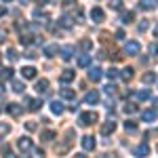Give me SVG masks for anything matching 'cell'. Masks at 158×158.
Masks as SVG:
<instances>
[{"mask_svg": "<svg viewBox=\"0 0 158 158\" xmlns=\"http://www.w3.org/2000/svg\"><path fill=\"white\" fill-rule=\"evenodd\" d=\"M97 112H82L80 114V118H78V124L80 127H89V124H93V122H97Z\"/></svg>", "mask_w": 158, "mask_h": 158, "instance_id": "obj_1", "label": "cell"}, {"mask_svg": "<svg viewBox=\"0 0 158 158\" xmlns=\"http://www.w3.org/2000/svg\"><path fill=\"white\" fill-rule=\"evenodd\" d=\"M141 51V44L137 40H127L124 42V55H139Z\"/></svg>", "mask_w": 158, "mask_h": 158, "instance_id": "obj_2", "label": "cell"}, {"mask_svg": "<svg viewBox=\"0 0 158 158\" xmlns=\"http://www.w3.org/2000/svg\"><path fill=\"white\" fill-rule=\"evenodd\" d=\"M17 148H19V152H30V150H34V143H32V139L30 137H19V141H17Z\"/></svg>", "mask_w": 158, "mask_h": 158, "instance_id": "obj_3", "label": "cell"}, {"mask_svg": "<svg viewBox=\"0 0 158 158\" xmlns=\"http://www.w3.org/2000/svg\"><path fill=\"white\" fill-rule=\"evenodd\" d=\"M101 76H103V70L101 68H89V80L91 82H99Z\"/></svg>", "mask_w": 158, "mask_h": 158, "instance_id": "obj_4", "label": "cell"}, {"mask_svg": "<svg viewBox=\"0 0 158 158\" xmlns=\"http://www.w3.org/2000/svg\"><path fill=\"white\" fill-rule=\"evenodd\" d=\"M82 148H85L86 152H93L95 150V137L93 135H85L82 137Z\"/></svg>", "mask_w": 158, "mask_h": 158, "instance_id": "obj_5", "label": "cell"}, {"mask_svg": "<svg viewBox=\"0 0 158 158\" xmlns=\"http://www.w3.org/2000/svg\"><path fill=\"white\" fill-rule=\"evenodd\" d=\"M156 116H158L156 110H143V112H141V120H143V122H154V120H156Z\"/></svg>", "mask_w": 158, "mask_h": 158, "instance_id": "obj_6", "label": "cell"}, {"mask_svg": "<svg viewBox=\"0 0 158 158\" xmlns=\"http://www.w3.org/2000/svg\"><path fill=\"white\" fill-rule=\"evenodd\" d=\"M91 19H93L95 23H99V21H103V19H106V13L101 11L99 6H95V9H91Z\"/></svg>", "mask_w": 158, "mask_h": 158, "instance_id": "obj_7", "label": "cell"}, {"mask_svg": "<svg viewBox=\"0 0 158 158\" xmlns=\"http://www.w3.org/2000/svg\"><path fill=\"white\" fill-rule=\"evenodd\" d=\"M74 78H76V72H74V70H63V72H61V76H59V80L63 82V85L72 82Z\"/></svg>", "mask_w": 158, "mask_h": 158, "instance_id": "obj_8", "label": "cell"}, {"mask_svg": "<svg viewBox=\"0 0 158 158\" xmlns=\"http://www.w3.org/2000/svg\"><path fill=\"white\" fill-rule=\"evenodd\" d=\"M25 103H27V108L32 110V112H38V110L42 108V101H40V99H30V97H25Z\"/></svg>", "mask_w": 158, "mask_h": 158, "instance_id": "obj_9", "label": "cell"}, {"mask_svg": "<svg viewBox=\"0 0 158 158\" xmlns=\"http://www.w3.org/2000/svg\"><path fill=\"white\" fill-rule=\"evenodd\" d=\"M114 131H116V122L114 120H108L103 127H101V135H112Z\"/></svg>", "mask_w": 158, "mask_h": 158, "instance_id": "obj_10", "label": "cell"}, {"mask_svg": "<svg viewBox=\"0 0 158 158\" xmlns=\"http://www.w3.org/2000/svg\"><path fill=\"white\" fill-rule=\"evenodd\" d=\"M6 112L13 114V116H19V114L23 112V108H21L19 103H6Z\"/></svg>", "mask_w": 158, "mask_h": 158, "instance_id": "obj_11", "label": "cell"}, {"mask_svg": "<svg viewBox=\"0 0 158 158\" xmlns=\"http://www.w3.org/2000/svg\"><path fill=\"white\" fill-rule=\"evenodd\" d=\"M36 91H38V93H42V95L49 93V80H47V78L38 80V82H36Z\"/></svg>", "mask_w": 158, "mask_h": 158, "instance_id": "obj_12", "label": "cell"}, {"mask_svg": "<svg viewBox=\"0 0 158 158\" xmlns=\"http://www.w3.org/2000/svg\"><path fill=\"white\" fill-rule=\"evenodd\" d=\"M99 101V93L97 91H89L85 95V103H97Z\"/></svg>", "mask_w": 158, "mask_h": 158, "instance_id": "obj_13", "label": "cell"}, {"mask_svg": "<svg viewBox=\"0 0 158 158\" xmlns=\"http://www.w3.org/2000/svg\"><path fill=\"white\" fill-rule=\"evenodd\" d=\"M74 57V49L72 47H70V44H68V47H63V49H61V59H65V61H70Z\"/></svg>", "mask_w": 158, "mask_h": 158, "instance_id": "obj_14", "label": "cell"}, {"mask_svg": "<svg viewBox=\"0 0 158 158\" xmlns=\"http://www.w3.org/2000/svg\"><path fill=\"white\" fill-rule=\"evenodd\" d=\"M51 112H53V114H57V116L63 114V103L57 101V99H55V101H51Z\"/></svg>", "mask_w": 158, "mask_h": 158, "instance_id": "obj_15", "label": "cell"}, {"mask_svg": "<svg viewBox=\"0 0 158 158\" xmlns=\"http://www.w3.org/2000/svg\"><path fill=\"white\" fill-rule=\"evenodd\" d=\"M150 154V148H148V143H141V146L135 148V156H148Z\"/></svg>", "mask_w": 158, "mask_h": 158, "instance_id": "obj_16", "label": "cell"}, {"mask_svg": "<svg viewBox=\"0 0 158 158\" xmlns=\"http://www.w3.org/2000/svg\"><path fill=\"white\" fill-rule=\"evenodd\" d=\"M21 74H23V78H36V68H32V65H27V68H23L21 70Z\"/></svg>", "mask_w": 158, "mask_h": 158, "instance_id": "obj_17", "label": "cell"}, {"mask_svg": "<svg viewBox=\"0 0 158 158\" xmlns=\"http://www.w3.org/2000/svg\"><path fill=\"white\" fill-rule=\"evenodd\" d=\"M78 65H80V68H89V65H91V55H89V53L80 55V57H78Z\"/></svg>", "mask_w": 158, "mask_h": 158, "instance_id": "obj_18", "label": "cell"}, {"mask_svg": "<svg viewBox=\"0 0 158 158\" xmlns=\"http://www.w3.org/2000/svg\"><path fill=\"white\" fill-rule=\"evenodd\" d=\"M156 4H158V0H141V2H139V6L146 9V11H152Z\"/></svg>", "mask_w": 158, "mask_h": 158, "instance_id": "obj_19", "label": "cell"}, {"mask_svg": "<svg viewBox=\"0 0 158 158\" xmlns=\"http://www.w3.org/2000/svg\"><path fill=\"white\" fill-rule=\"evenodd\" d=\"M11 78H13L11 68H2V70H0V80H11Z\"/></svg>", "mask_w": 158, "mask_h": 158, "instance_id": "obj_20", "label": "cell"}, {"mask_svg": "<svg viewBox=\"0 0 158 158\" xmlns=\"http://www.w3.org/2000/svg\"><path fill=\"white\" fill-rule=\"evenodd\" d=\"M80 49L85 51V53H91V49H93V42H91L89 38H85V40H80Z\"/></svg>", "mask_w": 158, "mask_h": 158, "instance_id": "obj_21", "label": "cell"}, {"mask_svg": "<svg viewBox=\"0 0 158 158\" xmlns=\"http://www.w3.org/2000/svg\"><path fill=\"white\" fill-rule=\"evenodd\" d=\"M9 133H11V127H9L6 122H0V139H4Z\"/></svg>", "mask_w": 158, "mask_h": 158, "instance_id": "obj_22", "label": "cell"}, {"mask_svg": "<svg viewBox=\"0 0 158 158\" xmlns=\"http://www.w3.org/2000/svg\"><path fill=\"white\" fill-rule=\"evenodd\" d=\"M133 19H135V13L133 11H127V13H122V19H120V21H122V23H131Z\"/></svg>", "mask_w": 158, "mask_h": 158, "instance_id": "obj_23", "label": "cell"}, {"mask_svg": "<svg viewBox=\"0 0 158 158\" xmlns=\"http://www.w3.org/2000/svg\"><path fill=\"white\" fill-rule=\"evenodd\" d=\"M120 78L129 82V80L133 78V68H124V70H122V74H120Z\"/></svg>", "mask_w": 158, "mask_h": 158, "instance_id": "obj_24", "label": "cell"}, {"mask_svg": "<svg viewBox=\"0 0 158 158\" xmlns=\"http://www.w3.org/2000/svg\"><path fill=\"white\" fill-rule=\"evenodd\" d=\"M141 80H143L146 85H152V82L156 80V74H154V72H148V74H143V78H141Z\"/></svg>", "mask_w": 158, "mask_h": 158, "instance_id": "obj_25", "label": "cell"}, {"mask_svg": "<svg viewBox=\"0 0 158 158\" xmlns=\"http://www.w3.org/2000/svg\"><path fill=\"white\" fill-rule=\"evenodd\" d=\"M148 97H150V91H146V89H143V91H137V93H135V99H139V101H146Z\"/></svg>", "mask_w": 158, "mask_h": 158, "instance_id": "obj_26", "label": "cell"}, {"mask_svg": "<svg viewBox=\"0 0 158 158\" xmlns=\"http://www.w3.org/2000/svg\"><path fill=\"white\" fill-rule=\"evenodd\" d=\"M124 112H127V114H135V112H137V106H135L133 101H127V103H124Z\"/></svg>", "mask_w": 158, "mask_h": 158, "instance_id": "obj_27", "label": "cell"}, {"mask_svg": "<svg viewBox=\"0 0 158 158\" xmlns=\"http://www.w3.org/2000/svg\"><path fill=\"white\" fill-rule=\"evenodd\" d=\"M32 34H23V32H21V36H19V42H21V44H32Z\"/></svg>", "mask_w": 158, "mask_h": 158, "instance_id": "obj_28", "label": "cell"}, {"mask_svg": "<svg viewBox=\"0 0 158 158\" xmlns=\"http://www.w3.org/2000/svg\"><path fill=\"white\" fill-rule=\"evenodd\" d=\"M55 53H57V47H55V44L44 47V55H47V57H55Z\"/></svg>", "mask_w": 158, "mask_h": 158, "instance_id": "obj_29", "label": "cell"}, {"mask_svg": "<svg viewBox=\"0 0 158 158\" xmlns=\"http://www.w3.org/2000/svg\"><path fill=\"white\" fill-rule=\"evenodd\" d=\"M61 97H63V99H74V91H72V89H68V86L61 89Z\"/></svg>", "mask_w": 158, "mask_h": 158, "instance_id": "obj_30", "label": "cell"}, {"mask_svg": "<svg viewBox=\"0 0 158 158\" xmlns=\"http://www.w3.org/2000/svg\"><path fill=\"white\" fill-rule=\"evenodd\" d=\"M11 86H13V91H15V93H23V89H25L23 82H19V80H15Z\"/></svg>", "mask_w": 158, "mask_h": 158, "instance_id": "obj_31", "label": "cell"}, {"mask_svg": "<svg viewBox=\"0 0 158 158\" xmlns=\"http://www.w3.org/2000/svg\"><path fill=\"white\" fill-rule=\"evenodd\" d=\"M61 25H65V27H72V25H74L72 17H68V15H63V17H61Z\"/></svg>", "mask_w": 158, "mask_h": 158, "instance_id": "obj_32", "label": "cell"}, {"mask_svg": "<svg viewBox=\"0 0 158 158\" xmlns=\"http://www.w3.org/2000/svg\"><path fill=\"white\" fill-rule=\"evenodd\" d=\"M42 139H44V141H53V139H55V131H44V133H42Z\"/></svg>", "mask_w": 158, "mask_h": 158, "instance_id": "obj_33", "label": "cell"}, {"mask_svg": "<svg viewBox=\"0 0 158 158\" xmlns=\"http://www.w3.org/2000/svg\"><path fill=\"white\" fill-rule=\"evenodd\" d=\"M0 154H4V156L11 154V146H9V143H2V146H0Z\"/></svg>", "mask_w": 158, "mask_h": 158, "instance_id": "obj_34", "label": "cell"}, {"mask_svg": "<svg viewBox=\"0 0 158 158\" xmlns=\"http://www.w3.org/2000/svg\"><path fill=\"white\" fill-rule=\"evenodd\" d=\"M124 129H127V131H135V129H137V124H135L133 120H127V122H124Z\"/></svg>", "mask_w": 158, "mask_h": 158, "instance_id": "obj_35", "label": "cell"}, {"mask_svg": "<svg viewBox=\"0 0 158 158\" xmlns=\"http://www.w3.org/2000/svg\"><path fill=\"white\" fill-rule=\"evenodd\" d=\"M106 74H108V78H118V70L116 68H110Z\"/></svg>", "mask_w": 158, "mask_h": 158, "instance_id": "obj_36", "label": "cell"}, {"mask_svg": "<svg viewBox=\"0 0 158 158\" xmlns=\"http://www.w3.org/2000/svg\"><path fill=\"white\" fill-rule=\"evenodd\" d=\"M9 59H11V61L17 59V51H15V49H9Z\"/></svg>", "mask_w": 158, "mask_h": 158, "instance_id": "obj_37", "label": "cell"}, {"mask_svg": "<svg viewBox=\"0 0 158 158\" xmlns=\"http://www.w3.org/2000/svg\"><path fill=\"white\" fill-rule=\"evenodd\" d=\"M103 91H106V93H110V95H114V91H116V86H114V85H108L106 89H103Z\"/></svg>", "mask_w": 158, "mask_h": 158, "instance_id": "obj_38", "label": "cell"}, {"mask_svg": "<svg viewBox=\"0 0 158 158\" xmlns=\"http://www.w3.org/2000/svg\"><path fill=\"white\" fill-rule=\"evenodd\" d=\"M25 127H27V131H36V122H25Z\"/></svg>", "mask_w": 158, "mask_h": 158, "instance_id": "obj_39", "label": "cell"}, {"mask_svg": "<svg viewBox=\"0 0 158 158\" xmlns=\"http://www.w3.org/2000/svg\"><path fill=\"white\" fill-rule=\"evenodd\" d=\"M110 6H112V9H120V0H112Z\"/></svg>", "mask_w": 158, "mask_h": 158, "instance_id": "obj_40", "label": "cell"}, {"mask_svg": "<svg viewBox=\"0 0 158 158\" xmlns=\"http://www.w3.org/2000/svg\"><path fill=\"white\" fill-rule=\"evenodd\" d=\"M116 38H118V40H124L127 36H124V32H122V30H118V32H116Z\"/></svg>", "mask_w": 158, "mask_h": 158, "instance_id": "obj_41", "label": "cell"}, {"mask_svg": "<svg viewBox=\"0 0 158 158\" xmlns=\"http://www.w3.org/2000/svg\"><path fill=\"white\" fill-rule=\"evenodd\" d=\"M4 38H6V32H4V30H0V44L4 42Z\"/></svg>", "mask_w": 158, "mask_h": 158, "instance_id": "obj_42", "label": "cell"}, {"mask_svg": "<svg viewBox=\"0 0 158 158\" xmlns=\"http://www.w3.org/2000/svg\"><path fill=\"white\" fill-rule=\"evenodd\" d=\"M2 15H6V6H4V4H0V17H2Z\"/></svg>", "mask_w": 158, "mask_h": 158, "instance_id": "obj_43", "label": "cell"}, {"mask_svg": "<svg viewBox=\"0 0 158 158\" xmlns=\"http://www.w3.org/2000/svg\"><path fill=\"white\" fill-rule=\"evenodd\" d=\"M34 154H36V156H44V152H42L40 148H36V150H34Z\"/></svg>", "mask_w": 158, "mask_h": 158, "instance_id": "obj_44", "label": "cell"}, {"mask_svg": "<svg viewBox=\"0 0 158 158\" xmlns=\"http://www.w3.org/2000/svg\"><path fill=\"white\" fill-rule=\"evenodd\" d=\"M143 30H148V23L143 21V23H139V32H143Z\"/></svg>", "mask_w": 158, "mask_h": 158, "instance_id": "obj_45", "label": "cell"}, {"mask_svg": "<svg viewBox=\"0 0 158 158\" xmlns=\"http://www.w3.org/2000/svg\"><path fill=\"white\" fill-rule=\"evenodd\" d=\"M152 51H154V53L158 55V44H154V47H152Z\"/></svg>", "mask_w": 158, "mask_h": 158, "instance_id": "obj_46", "label": "cell"}, {"mask_svg": "<svg viewBox=\"0 0 158 158\" xmlns=\"http://www.w3.org/2000/svg\"><path fill=\"white\" fill-rule=\"evenodd\" d=\"M36 2H40V4H44V2H47V0H36Z\"/></svg>", "mask_w": 158, "mask_h": 158, "instance_id": "obj_47", "label": "cell"}, {"mask_svg": "<svg viewBox=\"0 0 158 158\" xmlns=\"http://www.w3.org/2000/svg\"><path fill=\"white\" fill-rule=\"evenodd\" d=\"M154 106H156V110H158V99H156V101H154Z\"/></svg>", "mask_w": 158, "mask_h": 158, "instance_id": "obj_48", "label": "cell"}, {"mask_svg": "<svg viewBox=\"0 0 158 158\" xmlns=\"http://www.w3.org/2000/svg\"><path fill=\"white\" fill-rule=\"evenodd\" d=\"M4 2H11V0H4Z\"/></svg>", "mask_w": 158, "mask_h": 158, "instance_id": "obj_49", "label": "cell"}]
</instances>
